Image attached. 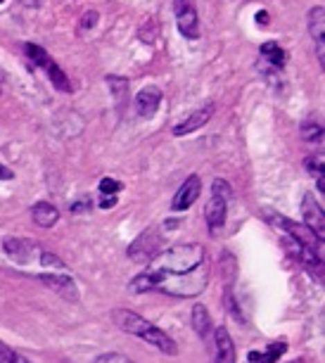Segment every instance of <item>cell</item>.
<instances>
[{"instance_id":"7a4b0ae2","label":"cell","mask_w":325,"mask_h":363,"mask_svg":"<svg viewBox=\"0 0 325 363\" xmlns=\"http://www.w3.org/2000/svg\"><path fill=\"white\" fill-rule=\"evenodd\" d=\"M3 249L17 266H24V269H41V273H69L60 256H55L50 249L41 247L33 240L10 238L3 242ZM41 273H36V276H41Z\"/></svg>"},{"instance_id":"4316f807","label":"cell","mask_w":325,"mask_h":363,"mask_svg":"<svg viewBox=\"0 0 325 363\" xmlns=\"http://www.w3.org/2000/svg\"><path fill=\"white\" fill-rule=\"evenodd\" d=\"M21 5H26V8H36L38 5V0H19Z\"/></svg>"},{"instance_id":"cb8c5ba5","label":"cell","mask_w":325,"mask_h":363,"mask_svg":"<svg viewBox=\"0 0 325 363\" xmlns=\"http://www.w3.org/2000/svg\"><path fill=\"white\" fill-rule=\"evenodd\" d=\"M95 21H98V12H93V10H91V12H86V15H83L81 26H83V29H91V26L95 24Z\"/></svg>"},{"instance_id":"277c9868","label":"cell","mask_w":325,"mask_h":363,"mask_svg":"<svg viewBox=\"0 0 325 363\" xmlns=\"http://www.w3.org/2000/svg\"><path fill=\"white\" fill-rule=\"evenodd\" d=\"M233 197V190L228 186L223 178H214L211 183V197L207 202V209H204V216H207V226L211 231H221V226L226 223V216H228V200Z\"/></svg>"},{"instance_id":"9a60e30c","label":"cell","mask_w":325,"mask_h":363,"mask_svg":"<svg viewBox=\"0 0 325 363\" xmlns=\"http://www.w3.org/2000/svg\"><path fill=\"white\" fill-rule=\"evenodd\" d=\"M31 219L41 228H53L60 221V211L50 202H36L31 206Z\"/></svg>"},{"instance_id":"9c48e42d","label":"cell","mask_w":325,"mask_h":363,"mask_svg":"<svg viewBox=\"0 0 325 363\" xmlns=\"http://www.w3.org/2000/svg\"><path fill=\"white\" fill-rule=\"evenodd\" d=\"M41 283L48 285L53 292H58L60 297L69 299V301H76L78 299V287L76 283L71 281L69 273H41Z\"/></svg>"},{"instance_id":"44dd1931","label":"cell","mask_w":325,"mask_h":363,"mask_svg":"<svg viewBox=\"0 0 325 363\" xmlns=\"http://www.w3.org/2000/svg\"><path fill=\"white\" fill-rule=\"evenodd\" d=\"M0 363H31L26 356L17 354L12 347H8V344L0 342Z\"/></svg>"},{"instance_id":"ffe728a7","label":"cell","mask_w":325,"mask_h":363,"mask_svg":"<svg viewBox=\"0 0 325 363\" xmlns=\"http://www.w3.org/2000/svg\"><path fill=\"white\" fill-rule=\"evenodd\" d=\"M301 138H304L306 143H321L323 141V126L313 119L304 121V124H301Z\"/></svg>"},{"instance_id":"d4e9b609","label":"cell","mask_w":325,"mask_h":363,"mask_svg":"<svg viewBox=\"0 0 325 363\" xmlns=\"http://www.w3.org/2000/svg\"><path fill=\"white\" fill-rule=\"evenodd\" d=\"M103 209H109V206H114L116 204V195H103V200L98 202Z\"/></svg>"},{"instance_id":"ac0fdd59","label":"cell","mask_w":325,"mask_h":363,"mask_svg":"<svg viewBox=\"0 0 325 363\" xmlns=\"http://www.w3.org/2000/svg\"><path fill=\"white\" fill-rule=\"evenodd\" d=\"M261 55L268 60V64H273L276 69H283L285 62H288V55L283 53V48H280L278 43H263Z\"/></svg>"},{"instance_id":"5bb4252c","label":"cell","mask_w":325,"mask_h":363,"mask_svg":"<svg viewBox=\"0 0 325 363\" xmlns=\"http://www.w3.org/2000/svg\"><path fill=\"white\" fill-rule=\"evenodd\" d=\"M214 363H235V344L226 328L214 330Z\"/></svg>"},{"instance_id":"2e32d148","label":"cell","mask_w":325,"mask_h":363,"mask_svg":"<svg viewBox=\"0 0 325 363\" xmlns=\"http://www.w3.org/2000/svg\"><path fill=\"white\" fill-rule=\"evenodd\" d=\"M193 330L197 333L202 339H209V335H211V318L202 304H197L193 309Z\"/></svg>"},{"instance_id":"5b68a950","label":"cell","mask_w":325,"mask_h":363,"mask_svg":"<svg viewBox=\"0 0 325 363\" xmlns=\"http://www.w3.org/2000/svg\"><path fill=\"white\" fill-rule=\"evenodd\" d=\"M26 55L31 57V62L36 67H41L43 71L50 76V81L55 83V88H60V91L69 93L71 86H69V79H67V74L62 69H60L58 64H55V60L50 57V55L43 50L41 46H33V43H26Z\"/></svg>"},{"instance_id":"e0dca14e","label":"cell","mask_w":325,"mask_h":363,"mask_svg":"<svg viewBox=\"0 0 325 363\" xmlns=\"http://www.w3.org/2000/svg\"><path fill=\"white\" fill-rule=\"evenodd\" d=\"M285 349H288V344L285 342H273V344H268L263 354H249V361H254V363H276L280 356L285 354Z\"/></svg>"},{"instance_id":"7402d4cb","label":"cell","mask_w":325,"mask_h":363,"mask_svg":"<svg viewBox=\"0 0 325 363\" xmlns=\"http://www.w3.org/2000/svg\"><path fill=\"white\" fill-rule=\"evenodd\" d=\"M121 190V183L116 178H103L100 181V193L103 195H116Z\"/></svg>"},{"instance_id":"83f0119b","label":"cell","mask_w":325,"mask_h":363,"mask_svg":"<svg viewBox=\"0 0 325 363\" xmlns=\"http://www.w3.org/2000/svg\"><path fill=\"white\" fill-rule=\"evenodd\" d=\"M268 19V15L266 12H259V15H256V21H261V24H263V21H266Z\"/></svg>"},{"instance_id":"7c38bea8","label":"cell","mask_w":325,"mask_h":363,"mask_svg":"<svg viewBox=\"0 0 325 363\" xmlns=\"http://www.w3.org/2000/svg\"><path fill=\"white\" fill-rule=\"evenodd\" d=\"M309 31L313 43H316L318 62L325 67V10L321 5H316L309 12Z\"/></svg>"},{"instance_id":"4fadbf2b","label":"cell","mask_w":325,"mask_h":363,"mask_svg":"<svg viewBox=\"0 0 325 363\" xmlns=\"http://www.w3.org/2000/svg\"><path fill=\"white\" fill-rule=\"evenodd\" d=\"M159 103H161V91H159V88H157V86L143 88V91L136 95V114L140 116V119H150V116L157 114Z\"/></svg>"},{"instance_id":"484cf974","label":"cell","mask_w":325,"mask_h":363,"mask_svg":"<svg viewBox=\"0 0 325 363\" xmlns=\"http://www.w3.org/2000/svg\"><path fill=\"white\" fill-rule=\"evenodd\" d=\"M8 178H12V171H10L8 166L0 164V181H8Z\"/></svg>"},{"instance_id":"6da1fadb","label":"cell","mask_w":325,"mask_h":363,"mask_svg":"<svg viewBox=\"0 0 325 363\" xmlns=\"http://www.w3.org/2000/svg\"><path fill=\"white\" fill-rule=\"evenodd\" d=\"M202 264H204L202 245H176L166 252H157L155 259H150L148 269L128 283V290L136 294L155 290L171 297H197L209 283Z\"/></svg>"},{"instance_id":"52a82bcc","label":"cell","mask_w":325,"mask_h":363,"mask_svg":"<svg viewBox=\"0 0 325 363\" xmlns=\"http://www.w3.org/2000/svg\"><path fill=\"white\" fill-rule=\"evenodd\" d=\"M301 216H304V226L309 228V231H313L316 238L323 240L325 238V214L311 193H306L304 200H301Z\"/></svg>"},{"instance_id":"603a6c76","label":"cell","mask_w":325,"mask_h":363,"mask_svg":"<svg viewBox=\"0 0 325 363\" xmlns=\"http://www.w3.org/2000/svg\"><path fill=\"white\" fill-rule=\"evenodd\" d=\"M95 363H133L131 359H126L124 354H114V351H107V354H100Z\"/></svg>"},{"instance_id":"f1b7e54d","label":"cell","mask_w":325,"mask_h":363,"mask_svg":"<svg viewBox=\"0 0 325 363\" xmlns=\"http://www.w3.org/2000/svg\"><path fill=\"white\" fill-rule=\"evenodd\" d=\"M0 93H3V76H0Z\"/></svg>"},{"instance_id":"d6986e66","label":"cell","mask_w":325,"mask_h":363,"mask_svg":"<svg viewBox=\"0 0 325 363\" xmlns=\"http://www.w3.org/2000/svg\"><path fill=\"white\" fill-rule=\"evenodd\" d=\"M304 166H306V171H311V176L318 181V190L325 193V186H323V157H321V154H311V157H306Z\"/></svg>"},{"instance_id":"30bf717a","label":"cell","mask_w":325,"mask_h":363,"mask_svg":"<svg viewBox=\"0 0 325 363\" xmlns=\"http://www.w3.org/2000/svg\"><path fill=\"white\" fill-rule=\"evenodd\" d=\"M200 190H202V181L200 176H188L186 183H183L181 188H178V193L173 195L171 200V209L173 211H186L188 206H193L195 200L200 197Z\"/></svg>"},{"instance_id":"f546056e","label":"cell","mask_w":325,"mask_h":363,"mask_svg":"<svg viewBox=\"0 0 325 363\" xmlns=\"http://www.w3.org/2000/svg\"><path fill=\"white\" fill-rule=\"evenodd\" d=\"M0 3H3V0H0Z\"/></svg>"},{"instance_id":"3957f363","label":"cell","mask_w":325,"mask_h":363,"mask_svg":"<svg viewBox=\"0 0 325 363\" xmlns=\"http://www.w3.org/2000/svg\"><path fill=\"white\" fill-rule=\"evenodd\" d=\"M112 318H114V323L119 326V330L136 335V337L148 342L150 347H155L157 351H161V354L176 356L178 344L173 342V337H169V335L164 330H159L157 326H152L150 321H145L143 316L133 314V311H128V309H116L114 314H112Z\"/></svg>"},{"instance_id":"ba28073f","label":"cell","mask_w":325,"mask_h":363,"mask_svg":"<svg viewBox=\"0 0 325 363\" xmlns=\"http://www.w3.org/2000/svg\"><path fill=\"white\" fill-rule=\"evenodd\" d=\"M173 12H176V24L178 31L186 38H197V12H195V5L190 0H173Z\"/></svg>"},{"instance_id":"8992f818","label":"cell","mask_w":325,"mask_h":363,"mask_svg":"<svg viewBox=\"0 0 325 363\" xmlns=\"http://www.w3.org/2000/svg\"><path fill=\"white\" fill-rule=\"evenodd\" d=\"M159 242L161 236L155 231V228H148L143 236H138L136 242L128 247V259L131 261H150L155 259V254L159 252Z\"/></svg>"},{"instance_id":"8fae6325","label":"cell","mask_w":325,"mask_h":363,"mask_svg":"<svg viewBox=\"0 0 325 363\" xmlns=\"http://www.w3.org/2000/svg\"><path fill=\"white\" fill-rule=\"evenodd\" d=\"M211 114H214V105L211 103H207L204 107H200V109H195L193 114H188L186 119L183 121H178L176 126H173V136H188V133H193V131H197V128H202L207 124V121L211 119Z\"/></svg>"}]
</instances>
